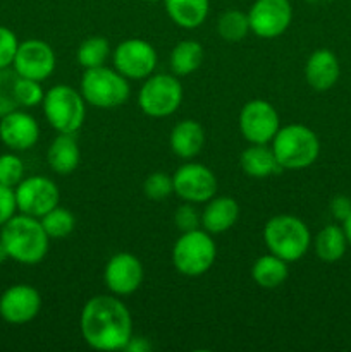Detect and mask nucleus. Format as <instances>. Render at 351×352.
<instances>
[{
    "instance_id": "nucleus-1",
    "label": "nucleus",
    "mask_w": 351,
    "mask_h": 352,
    "mask_svg": "<svg viewBox=\"0 0 351 352\" xmlns=\"http://www.w3.org/2000/svg\"><path fill=\"white\" fill-rule=\"evenodd\" d=\"M79 330L92 349L124 351L133 337V318L119 296L100 294L83 306Z\"/></svg>"
},
{
    "instance_id": "nucleus-2",
    "label": "nucleus",
    "mask_w": 351,
    "mask_h": 352,
    "mask_svg": "<svg viewBox=\"0 0 351 352\" xmlns=\"http://www.w3.org/2000/svg\"><path fill=\"white\" fill-rule=\"evenodd\" d=\"M0 241L10 260L21 265H38L45 260L50 248V237L45 232L40 219L30 215H14L0 227Z\"/></svg>"
},
{
    "instance_id": "nucleus-3",
    "label": "nucleus",
    "mask_w": 351,
    "mask_h": 352,
    "mask_svg": "<svg viewBox=\"0 0 351 352\" xmlns=\"http://www.w3.org/2000/svg\"><path fill=\"white\" fill-rule=\"evenodd\" d=\"M270 148L282 170L310 167L320 155L319 138L305 124H288L279 127L277 134L270 141Z\"/></svg>"
},
{
    "instance_id": "nucleus-4",
    "label": "nucleus",
    "mask_w": 351,
    "mask_h": 352,
    "mask_svg": "<svg viewBox=\"0 0 351 352\" xmlns=\"http://www.w3.org/2000/svg\"><path fill=\"white\" fill-rule=\"evenodd\" d=\"M264 243L268 253L292 263L301 260L310 250L312 234L308 226L295 215H274L264 227Z\"/></svg>"
},
{
    "instance_id": "nucleus-5",
    "label": "nucleus",
    "mask_w": 351,
    "mask_h": 352,
    "mask_svg": "<svg viewBox=\"0 0 351 352\" xmlns=\"http://www.w3.org/2000/svg\"><path fill=\"white\" fill-rule=\"evenodd\" d=\"M79 91L85 102L95 109H117L129 98V79L124 78L116 69L105 67V65L85 69Z\"/></svg>"
},
{
    "instance_id": "nucleus-6",
    "label": "nucleus",
    "mask_w": 351,
    "mask_h": 352,
    "mask_svg": "<svg viewBox=\"0 0 351 352\" xmlns=\"http://www.w3.org/2000/svg\"><path fill=\"white\" fill-rule=\"evenodd\" d=\"M47 122L57 133L76 134L85 124L86 102L81 91L69 85H55L41 102Z\"/></svg>"
},
{
    "instance_id": "nucleus-7",
    "label": "nucleus",
    "mask_w": 351,
    "mask_h": 352,
    "mask_svg": "<svg viewBox=\"0 0 351 352\" xmlns=\"http://www.w3.org/2000/svg\"><path fill=\"white\" fill-rule=\"evenodd\" d=\"M217 246L205 229L182 232L172 248V265L184 277H200L213 267Z\"/></svg>"
},
{
    "instance_id": "nucleus-8",
    "label": "nucleus",
    "mask_w": 351,
    "mask_h": 352,
    "mask_svg": "<svg viewBox=\"0 0 351 352\" xmlns=\"http://www.w3.org/2000/svg\"><path fill=\"white\" fill-rule=\"evenodd\" d=\"M182 102V85L174 74H151L138 93L141 112L153 119L169 117Z\"/></svg>"
},
{
    "instance_id": "nucleus-9",
    "label": "nucleus",
    "mask_w": 351,
    "mask_h": 352,
    "mask_svg": "<svg viewBox=\"0 0 351 352\" xmlns=\"http://www.w3.org/2000/svg\"><path fill=\"white\" fill-rule=\"evenodd\" d=\"M240 133L250 144H268L281 127L275 107L267 100L255 98L240 112Z\"/></svg>"
},
{
    "instance_id": "nucleus-10",
    "label": "nucleus",
    "mask_w": 351,
    "mask_h": 352,
    "mask_svg": "<svg viewBox=\"0 0 351 352\" xmlns=\"http://www.w3.org/2000/svg\"><path fill=\"white\" fill-rule=\"evenodd\" d=\"M157 60V50L153 45L141 38H129V40L120 41L112 52L114 69L119 71L124 78L134 79V81L147 79L148 76L153 74Z\"/></svg>"
},
{
    "instance_id": "nucleus-11",
    "label": "nucleus",
    "mask_w": 351,
    "mask_h": 352,
    "mask_svg": "<svg viewBox=\"0 0 351 352\" xmlns=\"http://www.w3.org/2000/svg\"><path fill=\"white\" fill-rule=\"evenodd\" d=\"M14 192H16L17 212L34 219H41L45 213L55 208L61 199L57 184L43 175H31L23 179L14 188Z\"/></svg>"
},
{
    "instance_id": "nucleus-12",
    "label": "nucleus",
    "mask_w": 351,
    "mask_h": 352,
    "mask_svg": "<svg viewBox=\"0 0 351 352\" xmlns=\"http://www.w3.org/2000/svg\"><path fill=\"white\" fill-rule=\"evenodd\" d=\"M174 192L184 201L198 205L206 203L217 195V177L206 165L188 162L172 175Z\"/></svg>"
},
{
    "instance_id": "nucleus-13",
    "label": "nucleus",
    "mask_w": 351,
    "mask_h": 352,
    "mask_svg": "<svg viewBox=\"0 0 351 352\" xmlns=\"http://www.w3.org/2000/svg\"><path fill=\"white\" fill-rule=\"evenodd\" d=\"M250 31L264 40L281 36L292 21L289 0H255L248 10Z\"/></svg>"
},
{
    "instance_id": "nucleus-14",
    "label": "nucleus",
    "mask_w": 351,
    "mask_h": 352,
    "mask_svg": "<svg viewBox=\"0 0 351 352\" xmlns=\"http://www.w3.org/2000/svg\"><path fill=\"white\" fill-rule=\"evenodd\" d=\"M14 72L21 78L36 79L43 82L55 71V52L47 41L31 40L19 43L12 62Z\"/></svg>"
},
{
    "instance_id": "nucleus-15",
    "label": "nucleus",
    "mask_w": 351,
    "mask_h": 352,
    "mask_svg": "<svg viewBox=\"0 0 351 352\" xmlns=\"http://www.w3.org/2000/svg\"><path fill=\"white\" fill-rule=\"evenodd\" d=\"M143 265L133 253H117L107 261L103 270V282L114 296H129L143 284Z\"/></svg>"
},
{
    "instance_id": "nucleus-16",
    "label": "nucleus",
    "mask_w": 351,
    "mask_h": 352,
    "mask_svg": "<svg viewBox=\"0 0 351 352\" xmlns=\"http://www.w3.org/2000/svg\"><path fill=\"white\" fill-rule=\"evenodd\" d=\"M41 309V296L33 285L16 284L0 296V316L10 325L33 322Z\"/></svg>"
},
{
    "instance_id": "nucleus-17",
    "label": "nucleus",
    "mask_w": 351,
    "mask_h": 352,
    "mask_svg": "<svg viewBox=\"0 0 351 352\" xmlns=\"http://www.w3.org/2000/svg\"><path fill=\"white\" fill-rule=\"evenodd\" d=\"M40 126L31 113L12 110L0 117V141L12 151H26L38 143Z\"/></svg>"
},
{
    "instance_id": "nucleus-18",
    "label": "nucleus",
    "mask_w": 351,
    "mask_h": 352,
    "mask_svg": "<svg viewBox=\"0 0 351 352\" xmlns=\"http://www.w3.org/2000/svg\"><path fill=\"white\" fill-rule=\"evenodd\" d=\"M341 65L336 54L329 48H319L308 57L305 64V79L315 91H327L337 82Z\"/></svg>"
},
{
    "instance_id": "nucleus-19",
    "label": "nucleus",
    "mask_w": 351,
    "mask_h": 352,
    "mask_svg": "<svg viewBox=\"0 0 351 352\" xmlns=\"http://www.w3.org/2000/svg\"><path fill=\"white\" fill-rule=\"evenodd\" d=\"M240 219V205L231 196H213L205 203L202 213V227L209 234H224L233 229Z\"/></svg>"
},
{
    "instance_id": "nucleus-20",
    "label": "nucleus",
    "mask_w": 351,
    "mask_h": 352,
    "mask_svg": "<svg viewBox=\"0 0 351 352\" xmlns=\"http://www.w3.org/2000/svg\"><path fill=\"white\" fill-rule=\"evenodd\" d=\"M169 144L176 157L191 160L205 146V129L193 119H184L176 124L171 131Z\"/></svg>"
},
{
    "instance_id": "nucleus-21",
    "label": "nucleus",
    "mask_w": 351,
    "mask_h": 352,
    "mask_svg": "<svg viewBox=\"0 0 351 352\" xmlns=\"http://www.w3.org/2000/svg\"><path fill=\"white\" fill-rule=\"evenodd\" d=\"M81 151L74 134H62L55 138L47 151V164L55 174L69 175L79 167Z\"/></svg>"
},
{
    "instance_id": "nucleus-22",
    "label": "nucleus",
    "mask_w": 351,
    "mask_h": 352,
    "mask_svg": "<svg viewBox=\"0 0 351 352\" xmlns=\"http://www.w3.org/2000/svg\"><path fill=\"white\" fill-rule=\"evenodd\" d=\"M240 165L248 177L267 179L282 172L274 151L268 144H250L241 153Z\"/></svg>"
},
{
    "instance_id": "nucleus-23",
    "label": "nucleus",
    "mask_w": 351,
    "mask_h": 352,
    "mask_svg": "<svg viewBox=\"0 0 351 352\" xmlns=\"http://www.w3.org/2000/svg\"><path fill=\"white\" fill-rule=\"evenodd\" d=\"M167 16L182 30H196L205 23L210 0H164Z\"/></svg>"
},
{
    "instance_id": "nucleus-24",
    "label": "nucleus",
    "mask_w": 351,
    "mask_h": 352,
    "mask_svg": "<svg viewBox=\"0 0 351 352\" xmlns=\"http://www.w3.org/2000/svg\"><path fill=\"white\" fill-rule=\"evenodd\" d=\"M288 261L268 253L258 258L251 267V278L262 289H277L288 280Z\"/></svg>"
},
{
    "instance_id": "nucleus-25",
    "label": "nucleus",
    "mask_w": 351,
    "mask_h": 352,
    "mask_svg": "<svg viewBox=\"0 0 351 352\" xmlns=\"http://www.w3.org/2000/svg\"><path fill=\"white\" fill-rule=\"evenodd\" d=\"M313 246H315V253L320 260L326 263H336L344 256L350 244H348L343 227L330 223L317 234Z\"/></svg>"
},
{
    "instance_id": "nucleus-26",
    "label": "nucleus",
    "mask_w": 351,
    "mask_h": 352,
    "mask_svg": "<svg viewBox=\"0 0 351 352\" xmlns=\"http://www.w3.org/2000/svg\"><path fill=\"white\" fill-rule=\"evenodd\" d=\"M205 52L200 41L196 40H182L172 48L171 58V71L174 76H189L198 71L200 65L203 64Z\"/></svg>"
},
{
    "instance_id": "nucleus-27",
    "label": "nucleus",
    "mask_w": 351,
    "mask_h": 352,
    "mask_svg": "<svg viewBox=\"0 0 351 352\" xmlns=\"http://www.w3.org/2000/svg\"><path fill=\"white\" fill-rule=\"evenodd\" d=\"M217 33L224 41H229V43H237V41L244 40L246 34L250 33L248 14L240 9H229L222 12L219 23H217Z\"/></svg>"
},
{
    "instance_id": "nucleus-28",
    "label": "nucleus",
    "mask_w": 351,
    "mask_h": 352,
    "mask_svg": "<svg viewBox=\"0 0 351 352\" xmlns=\"http://www.w3.org/2000/svg\"><path fill=\"white\" fill-rule=\"evenodd\" d=\"M110 57V45L103 36H89L83 41L76 52L78 64L83 69H93L105 65Z\"/></svg>"
},
{
    "instance_id": "nucleus-29",
    "label": "nucleus",
    "mask_w": 351,
    "mask_h": 352,
    "mask_svg": "<svg viewBox=\"0 0 351 352\" xmlns=\"http://www.w3.org/2000/svg\"><path fill=\"white\" fill-rule=\"evenodd\" d=\"M40 222L50 239H62V237H67L74 230L76 217L71 210L62 208V206L57 205L50 212L45 213Z\"/></svg>"
},
{
    "instance_id": "nucleus-30",
    "label": "nucleus",
    "mask_w": 351,
    "mask_h": 352,
    "mask_svg": "<svg viewBox=\"0 0 351 352\" xmlns=\"http://www.w3.org/2000/svg\"><path fill=\"white\" fill-rule=\"evenodd\" d=\"M14 98H16L17 107H24V109H33V107L40 105L45 98L41 82L36 81V79L16 76V81H14Z\"/></svg>"
},
{
    "instance_id": "nucleus-31",
    "label": "nucleus",
    "mask_w": 351,
    "mask_h": 352,
    "mask_svg": "<svg viewBox=\"0 0 351 352\" xmlns=\"http://www.w3.org/2000/svg\"><path fill=\"white\" fill-rule=\"evenodd\" d=\"M143 192L151 201H162V199L169 198L174 192L172 175H167L165 172H153L145 179Z\"/></svg>"
},
{
    "instance_id": "nucleus-32",
    "label": "nucleus",
    "mask_w": 351,
    "mask_h": 352,
    "mask_svg": "<svg viewBox=\"0 0 351 352\" xmlns=\"http://www.w3.org/2000/svg\"><path fill=\"white\" fill-rule=\"evenodd\" d=\"M24 179V164L17 155H0V184L16 188Z\"/></svg>"
},
{
    "instance_id": "nucleus-33",
    "label": "nucleus",
    "mask_w": 351,
    "mask_h": 352,
    "mask_svg": "<svg viewBox=\"0 0 351 352\" xmlns=\"http://www.w3.org/2000/svg\"><path fill=\"white\" fill-rule=\"evenodd\" d=\"M174 226L179 232H189L202 227V213L193 206V203L186 201L184 205L178 206L174 212Z\"/></svg>"
},
{
    "instance_id": "nucleus-34",
    "label": "nucleus",
    "mask_w": 351,
    "mask_h": 352,
    "mask_svg": "<svg viewBox=\"0 0 351 352\" xmlns=\"http://www.w3.org/2000/svg\"><path fill=\"white\" fill-rule=\"evenodd\" d=\"M7 69L0 71V117L12 112L17 109L16 98H14V81H16V72L9 74Z\"/></svg>"
},
{
    "instance_id": "nucleus-35",
    "label": "nucleus",
    "mask_w": 351,
    "mask_h": 352,
    "mask_svg": "<svg viewBox=\"0 0 351 352\" xmlns=\"http://www.w3.org/2000/svg\"><path fill=\"white\" fill-rule=\"evenodd\" d=\"M17 47H19V41H17L16 33L9 28L0 26V71L12 65Z\"/></svg>"
},
{
    "instance_id": "nucleus-36",
    "label": "nucleus",
    "mask_w": 351,
    "mask_h": 352,
    "mask_svg": "<svg viewBox=\"0 0 351 352\" xmlns=\"http://www.w3.org/2000/svg\"><path fill=\"white\" fill-rule=\"evenodd\" d=\"M17 212V201L14 188L0 184V227L6 226Z\"/></svg>"
},
{
    "instance_id": "nucleus-37",
    "label": "nucleus",
    "mask_w": 351,
    "mask_h": 352,
    "mask_svg": "<svg viewBox=\"0 0 351 352\" xmlns=\"http://www.w3.org/2000/svg\"><path fill=\"white\" fill-rule=\"evenodd\" d=\"M330 213L336 220L339 222H344L348 217L351 215V198L350 196H344V195H337L330 199V205H329Z\"/></svg>"
},
{
    "instance_id": "nucleus-38",
    "label": "nucleus",
    "mask_w": 351,
    "mask_h": 352,
    "mask_svg": "<svg viewBox=\"0 0 351 352\" xmlns=\"http://www.w3.org/2000/svg\"><path fill=\"white\" fill-rule=\"evenodd\" d=\"M151 349V346H150V342H148L147 339H145V337H131V340L129 342H127V346H126V349L124 351H129V352H147V351H150Z\"/></svg>"
},
{
    "instance_id": "nucleus-39",
    "label": "nucleus",
    "mask_w": 351,
    "mask_h": 352,
    "mask_svg": "<svg viewBox=\"0 0 351 352\" xmlns=\"http://www.w3.org/2000/svg\"><path fill=\"white\" fill-rule=\"evenodd\" d=\"M343 229H344V234H346L348 244L351 246V215L348 217V219L343 222Z\"/></svg>"
},
{
    "instance_id": "nucleus-40",
    "label": "nucleus",
    "mask_w": 351,
    "mask_h": 352,
    "mask_svg": "<svg viewBox=\"0 0 351 352\" xmlns=\"http://www.w3.org/2000/svg\"><path fill=\"white\" fill-rule=\"evenodd\" d=\"M7 260H10V258H9V253H7L6 246H3V243H2V241H0V265L6 263Z\"/></svg>"
},
{
    "instance_id": "nucleus-41",
    "label": "nucleus",
    "mask_w": 351,
    "mask_h": 352,
    "mask_svg": "<svg viewBox=\"0 0 351 352\" xmlns=\"http://www.w3.org/2000/svg\"><path fill=\"white\" fill-rule=\"evenodd\" d=\"M147 2H158V0H147Z\"/></svg>"
},
{
    "instance_id": "nucleus-42",
    "label": "nucleus",
    "mask_w": 351,
    "mask_h": 352,
    "mask_svg": "<svg viewBox=\"0 0 351 352\" xmlns=\"http://www.w3.org/2000/svg\"><path fill=\"white\" fill-rule=\"evenodd\" d=\"M308 2H319V0H308Z\"/></svg>"
}]
</instances>
